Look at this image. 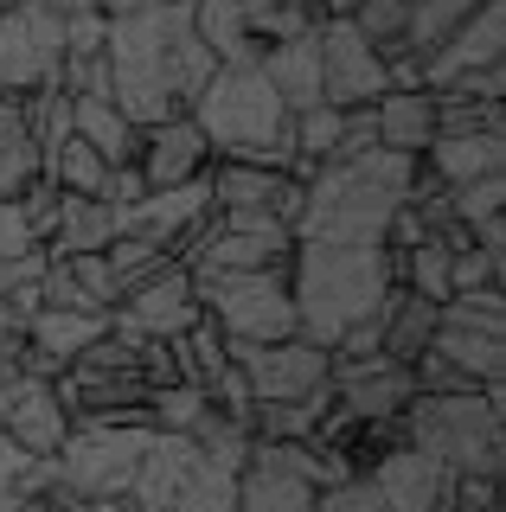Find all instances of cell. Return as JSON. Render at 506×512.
<instances>
[{
	"instance_id": "f546056e",
	"label": "cell",
	"mask_w": 506,
	"mask_h": 512,
	"mask_svg": "<svg viewBox=\"0 0 506 512\" xmlns=\"http://www.w3.org/2000/svg\"><path fill=\"white\" fill-rule=\"evenodd\" d=\"M244 26H250V39H257V52H263V45H282V39L314 32V26H321V13L295 7V0H244Z\"/></svg>"
},
{
	"instance_id": "681fc988",
	"label": "cell",
	"mask_w": 506,
	"mask_h": 512,
	"mask_svg": "<svg viewBox=\"0 0 506 512\" xmlns=\"http://www.w3.org/2000/svg\"><path fill=\"white\" fill-rule=\"evenodd\" d=\"M404 7H417V0H404Z\"/></svg>"
},
{
	"instance_id": "5b68a950",
	"label": "cell",
	"mask_w": 506,
	"mask_h": 512,
	"mask_svg": "<svg viewBox=\"0 0 506 512\" xmlns=\"http://www.w3.org/2000/svg\"><path fill=\"white\" fill-rule=\"evenodd\" d=\"M199 308L225 340L270 346L295 333V301H289V269H244V276H193Z\"/></svg>"
},
{
	"instance_id": "484cf974",
	"label": "cell",
	"mask_w": 506,
	"mask_h": 512,
	"mask_svg": "<svg viewBox=\"0 0 506 512\" xmlns=\"http://www.w3.org/2000/svg\"><path fill=\"white\" fill-rule=\"evenodd\" d=\"M109 333V314H65V308H39L33 320H26V340H33L39 352H52L58 365H71L77 352H84L90 340H103Z\"/></svg>"
},
{
	"instance_id": "44dd1931",
	"label": "cell",
	"mask_w": 506,
	"mask_h": 512,
	"mask_svg": "<svg viewBox=\"0 0 506 512\" xmlns=\"http://www.w3.org/2000/svg\"><path fill=\"white\" fill-rule=\"evenodd\" d=\"M71 135L77 141H90L109 167H129L135 148H141V128L122 116L109 96H71Z\"/></svg>"
},
{
	"instance_id": "1f68e13d",
	"label": "cell",
	"mask_w": 506,
	"mask_h": 512,
	"mask_svg": "<svg viewBox=\"0 0 506 512\" xmlns=\"http://www.w3.org/2000/svg\"><path fill=\"white\" fill-rule=\"evenodd\" d=\"M289 148H295V160H308V167L334 160V148H340V109L334 103L295 109V116H289Z\"/></svg>"
},
{
	"instance_id": "7c38bea8",
	"label": "cell",
	"mask_w": 506,
	"mask_h": 512,
	"mask_svg": "<svg viewBox=\"0 0 506 512\" xmlns=\"http://www.w3.org/2000/svg\"><path fill=\"white\" fill-rule=\"evenodd\" d=\"M135 167H141V180H148V192H154V186L205 180V167H212V141L199 135V122H193V116H167V122L141 128Z\"/></svg>"
},
{
	"instance_id": "7bdbcfd3",
	"label": "cell",
	"mask_w": 506,
	"mask_h": 512,
	"mask_svg": "<svg viewBox=\"0 0 506 512\" xmlns=\"http://www.w3.org/2000/svg\"><path fill=\"white\" fill-rule=\"evenodd\" d=\"M97 199H103V205H116V212H129V205L148 199V180H141V167H135V160H129V167H109V180H103Z\"/></svg>"
},
{
	"instance_id": "2e32d148",
	"label": "cell",
	"mask_w": 506,
	"mask_h": 512,
	"mask_svg": "<svg viewBox=\"0 0 506 512\" xmlns=\"http://www.w3.org/2000/svg\"><path fill=\"white\" fill-rule=\"evenodd\" d=\"M417 160L442 186H468L481 173H506V135H487V128H474V135H436Z\"/></svg>"
},
{
	"instance_id": "ba28073f",
	"label": "cell",
	"mask_w": 506,
	"mask_h": 512,
	"mask_svg": "<svg viewBox=\"0 0 506 512\" xmlns=\"http://www.w3.org/2000/svg\"><path fill=\"white\" fill-rule=\"evenodd\" d=\"M205 308H199V282L186 263H167L161 276L135 282L129 295L109 308V327L116 333H135V340H180Z\"/></svg>"
},
{
	"instance_id": "e0dca14e",
	"label": "cell",
	"mask_w": 506,
	"mask_h": 512,
	"mask_svg": "<svg viewBox=\"0 0 506 512\" xmlns=\"http://www.w3.org/2000/svg\"><path fill=\"white\" fill-rule=\"evenodd\" d=\"M218 58L205 52V39L193 32V13H186V0H167V90L180 109H193V96L212 84Z\"/></svg>"
},
{
	"instance_id": "ab89813d",
	"label": "cell",
	"mask_w": 506,
	"mask_h": 512,
	"mask_svg": "<svg viewBox=\"0 0 506 512\" xmlns=\"http://www.w3.org/2000/svg\"><path fill=\"white\" fill-rule=\"evenodd\" d=\"M449 96H462V103H506V64H481V71H462L442 84Z\"/></svg>"
},
{
	"instance_id": "d590c367",
	"label": "cell",
	"mask_w": 506,
	"mask_h": 512,
	"mask_svg": "<svg viewBox=\"0 0 506 512\" xmlns=\"http://www.w3.org/2000/svg\"><path fill=\"white\" fill-rule=\"evenodd\" d=\"M212 397L199 391V384H167V391H154V429H167V436H186V429L205 416Z\"/></svg>"
},
{
	"instance_id": "d6986e66",
	"label": "cell",
	"mask_w": 506,
	"mask_h": 512,
	"mask_svg": "<svg viewBox=\"0 0 506 512\" xmlns=\"http://www.w3.org/2000/svg\"><path fill=\"white\" fill-rule=\"evenodd\" d=\"M436 340V301L410 295V288H391L385 295V333H378V359L391 365H417Z\"/></svg>"
},
{
	"instance_id": "60d3db41",
	"label": "cell",
	"mask_w": 506,
	"mask_h": 512,
	"mask_svg": "<svg viewBox=\"0 0 506 512\" xmlns=\"http://www.w3.org/2000/svg\"><path fill=\"white\" fill-rule=\"evenodd\" d=\"M33 468V455H26L13 436H0V512H20V480Z\"/></svg>"
},
{
	"instance_id": "ee69618b",
	"label": "cell",
	"mask_w": 506,
	"mask_h": 512,
	"mask_svg": "<svg viewBox=\"0 0 506 512\" xmlns=\"http://www.w3.org/2000/svg\"><path fill=\"white\" fill-rule=\"evenodd\" d=\"M20 250H39V244H33V231H26L20 205L0 199V256H20Z\"/></svg>"
},
{
	"instance_id": "277c9868",
	"label": "cell",
	"mask_w": 506,
	"mask_h": 512,
	"mask_svg": "<svg viewBox=\"0 0 506 512\" xmlns=\"http://www.w3.org/2000/svg\"><path fill=\"white\" fill-rule=\"evenodd\" d=\"M186 116L199 122L212 154H257V148L295 154L289 148V109H282V96L270 90V77L257 64H218L212 84L193 96Z\"/></svg>"
},
{
	"instance_id": "cb8c5ba5",
	"label": "cell",
	"mask_w": 506,
	"mask_h": 512,
	"mask_svg": "<svg viewBox=\"0 0 506 512\" xmlns=\"http://www.w3.org/2000/svg\"><path fill=\"white\" fill-rule=\"evenodd\" d=\"M430 352H442V359L455 365V372H468L474 384H506V333H481V327H442L436 320V340Z\"/></svg>"
},
{
	"instance_id": "5bb4252c",
	"label": "cell",
	"mask_w": 506,
	"mask_h": 512,
	"mask_svg": "<svg viewBox=\"0 0 506 512\" xmlns=\"http://www.w3.org/2000/svg\"><path fill=\"white\" fill-rule=\"evenodd\" d=\"M205 218H212V192H205V180H186V186H154L141 205H129V212H122V231L154 237V244L173 256V244H180L186 231H199Z\"/></svg>"
},
{
	"instance_id": "7a4b0ae2",
	"label": "cell",
	"mask_w": 506,
	"mask_h": 512,
	"mask_svg": "<svg viewBox=\"0 0 506 512\" xmlns=\"http://www.w3.org/2000/svg\"><path fill=\"white\" fill-rule=\"evenodd\" d=\"M391 256L385 244H295L289 256V301L295 333L334 352V340L353 320L385 308L391 295Z\"/></svg>"
},
{
	"instance_id": "8d00e7d4",
	"label": "cell",
	"mask_w": 506,
	"mask_h": 512,
	"mask_svg": "<svg viewBox=\"0 0 506 512\" xmlns=\"http://www.w3.org/2000/svg\"><path fill=\"white\" fill-rule=\"evenodd\" d=\"M314 512H385V500H378V487L366 474H346V480L314 493Z\"/></svg>"
},
{
	"instance_id": "8fae6325",
	"label": "cell",
	"mask_w": 506,
	"mask_h": 512,
	"mask_svg": "<svg viewBox=\"0 0 506 512\" xmlns=\"http://www.w3.org/2000/svg\"><path fill=\"white\" fill-rule=\"evenodd\" d=\"M481 64H506V0H481V7L449 32V45H436V52L423 58V90H442L449 77L481 71Z\"/></svg>"
},
{
	"instance_id": "b9f144b4",
	"label": "cell",
	"mask_w": 506,
	"mask_h": 512,
	"mask_svg": "<svg viewBox=\"0 0 506 512\" xmlns=\"http://www.w3.org/2000/svg\"><path fill=\"white\" fill-rule=\"evenodd\" d=\"M45 263L52 256L45 250H20V256H0V301H13L20 288H33L39 276H45Z\"/></svg>"
},
{
	"instance_id": "d4e9b609",
	"label": "cell",
	"mask_w": 506,
	"mask_h": 512,
	"mask_svg": "<svg viewBox=\"0 0 506 512\" xmlns=\"http://www.w3.org/2000/svg\"><path fill=\"white\" fill-rule=\"evenodd\" d=\"M193 32L205 39V52L218 64H257V39L244 26V0H186Z\"/></svg>"
},
{
	"instance_id": "e575fe53",
	"label": "cell",
	"mask_w": 506,
	"mask_h": 512,
	"mask_svg": "<svg viewBox=\"0 0 506 512\" xmlns=\"http://www.w3.org/2000/svg\"><path fill=\"white\" fill-rule=\"evenodd\" d=\"M167 512H237V474H225V468H212V461H205Z\"/></svg>"
},
{
	"instance_id": "8992f818",
	"label": "cell",
	"mask_w": 506,
	"mask_h": 512,
	"mask_svg": "<svg viewBox=\"0 0 506 512\" xmlns=\"http://www.w3.org/2000/svg\"><path fill=\"white\" fill-rule=\"evenodd\" d=\"M154 429H103V423H77L58 442V487H71L77 500H122L135 487V468L148 455Z\"/></svg>"
},
{
	"instance_id": "9c48e42d",
	"label": "cell",
	"mask_w": 506,
	"mask_h": 512,
	"mask_svg": "<svg viewBox=\"0 0 506 512\" xmlns=\"http://www.w3.org/2000/svg\"><path fill=\"white\" fill-rule=\"evenodd\" d=\"M314 45H321V103H334V109H366V103H378V96L391 90L385 58H378L372 45L359 39L353 20H321Z\"/></svg>"
},
{
	"instance_id": "83f0119b",
	"label": "cell",
	"mask_w": 506,
	"mask_h": 512,
	"mask_svg": "<svg viewBox=\"0 0 506 512\" xmlns=\"http://www.w3.org/2000/svg\"><path fill=\"white\" fill-rule=\"evenodd\" d=\"M45 180H52L58 192H77V199H97L103 180H109V160H103L97 148H90V141L65 135L52 154H45Z\"/></svg>"
},
{
	"instance_id": "3957f363",
	"label": "cell",
	"mask_w": 506,
	"mask_h": 512,
	"mask_svg": "<svg viewBox=\"0 0 506 512\" xmlns=\"http://www.w3.org/2000/svg\"><path fill=\"white\" fill-rule=\"evenodd\" d=\"M404 442L423 448L430 461H442L449 474H494L506 468V384L462 397H410V410L398 416Z\"/></svg>"
},
{
	"instance_id": "ffe728a7",
	"label": "cell",
	"mask_w": 506,
	"mask_h": 512,
	"mask_svg": "<svg viewBox=\"0 0 506 512\" xmlns=\"http://www.w3.org/2000/svg\"><path fill=\"white\" fill-rule=\"evenodd\" d=\"M45 173V154L26 122V96H0V199H20Z\"/></svg>"
},
{
	"instance_id": "f1b7e54d",
	"label": "cell",
	"mask_w": 506,
	"mask_h": 512,
	"mask_svg": "<svg viewBox=\"0 0 506 512\" xmlns=\"http://www.w3.org/2000/svg\"><path fill=\"white\" fill-rule=\"evenodd\" d=\"M481 7V0H417L410 7V26H404V45H410V58H430L436 45H449V32L468 20V13Z\"/></svg>"
},
{
	"instance_id": "f35d334b",
	"label": "cell",
	"mask_w": 506,
	"mask_h": 512,
	"mask_svg": "<svg viewBox=\"0 0 506 512\" xmlns=\"http://www.w3.org/2000/svg\"><path fill=\"white\" fill-rule=\"evenodd\" d=\"M103 39H109V13H103V7H77V13H65V58L103 52Z\"/></svg>"
},
{
	"instance_id": "6da1fadb",
	"label": "cell",
	"mask_w": 506,
	"mask_h": 512,
	"mask_svg": "<svg viewBox=\"0 0 506 512\" xmlns=\"http://www.w3.org/2000/svg\"><path fill=\"white\" fill-rule=\"evenodd\" d=\"M417 160L366 148L353 160H327L314 167L302 192V218H295V244H385V224L404 205Z\"/></svg>"
},
{
	"instance_id": "f6af8a7d",
	"label": "cell",
	"mask_w": 506,
	"mask_h": 512,
	"mask_svg": "<svg viewBox=\"0 0 506 512\" xmlns=\"http://www.w3.org/2000/svg\"><path fill=\"white\" fill-rule=\"evenodd\" d=\"M97 7L109 13V20H135V13H154V7H167V0H97Z\"/></svg>"
},
{
	"instance_id": "30bf717a",
	"label": "cell",
	"mask_w": 506,
	"mask_h": 512,
	"mask_svg": "<svg viewBox=\"0 0 506 512\" xmlns=\"http://www.w3.org/2000/svg\"><path fill=\"white\" fill-rule=\"evenodd\" d=\"M0 436H13L26 455H58V442L71 436L58 384L26 378V372H0Z\"/></svg>"
},
{
	"instance_id": "7402d4cb",
	"label": "cell",
	"mask_w": 506,
	"mask_h": 512,
	"mask_svg": "<svg viewBox=\"0 0 506 512\" xmlns=\"http://www.w3.org/2000/svg\"><path fill=\"white\" fill-rule=\"evenodd\" d=\"M122 231V212L103 199H77V192H65L58 199V231L52 244H45V256H90V250H109V237Z\"/></svg>"
},
{
	"instance_id": "74e56055",
	"label": "cell",
	"mask_w": 506,
	"mask_h": 512,
	"mask_svg": "<svg viewBox=\"0 0 506 512\" xmlns=\"http://www.w3.org/2000/svg\"><path fill=\"white\" fill-rule=\"evenodd\" d=\"M58 263H71V276L84 282V295L97 301V308H116V301H122V282H116V269L103 263V250H90V256H58Z\"/></svg>"
},
{
	"instance_id": "836d02e7",
	"label": "cell",
	"mask_w": 506,
	"mask_h": 512,
	"mask_svg": "<svg viewBox=\"0 0 506 512\" xmlns=\"http://www.w3.org/2000/svg\"><path fill=\"white\" fill-rule=\"evenodd\" d=\"M500 212H506V173H481V180H468V186H449V218H462L468 231L487 224V218H500Z\"/></svg>"
},
{
	"instance_id": "ac0fdd59",
	"label": "cell",
	"mask_w": 506,
	"mask_h": 512,
	"mask_svg": "<svg viewBox=\"0 0 506 512\" xmlns=\"http://www.w3.org/2000/svg\"><path fill=\"white\" fill-rule=\"evenodd\" d=\"M372 116H378V148H391V154L417 160L436 141V96L430 90H385L372 103Z\"/></svg>"
},
{
	"instance_id": "4316f807",
	"label": "cell",
	"mask_w": 506,
	"mask_h": 512,
	"mask_svg": "<svg viewBox=\"0 0 506 512\" xmlns=\"http://www.w3.org/2000/svg\"><path fill=\"white\" fill-rule=\"evenodd\" d=\"M167 346H173V365H180V384H199V391H212V378L231 365V340L205 314L180 333V340H167Z\"/></svg>"
},
{
	"instance_id": "c3c4849f",
	"label": "cell",
	"mask_w": 506,
	"mask_h": 512,
	"mask_svg": "<svg viewBox=\"0 0 506 512\" xmlns=\"http://www.w3.org/2000/svg\"><path fill=\"white\" fill-rule=\"evenodd\" d=\"M13 7H20V0H0V13H13Z\"/></svg>"
},
{
	"instance_id": "4fadbf2b",
	"label": "cell",
	"mask_w": 506,
	"mask_h": 512,
	"mask_svg": "<svg viewBox=\"0 0 506 512\" xmlns=\"http://www.w3.org/2000/svg\"><path fill=\"white\" fill-rule=\"evenodd\" d=\"M366 480L378 487L385 512H442V493H449V468L430 461L423 448H410V442L385 448L366 468Z\"/></svg>"
},
{
	"instance_id": "4dcf8cb0",
	"label": "cell",
	"mask_w": 506,
	"mask_h": 512,
	"mask_svg": "<svg viewBox=\"0 0 506 512\" xmlns=\"http://www.w3.org/2000/svg\"><path fill=\"white\" fill-rule=\"evenodd\" d=\"M353 26H359V39H366L385 64L410 52V45H404L410 7H404V0H359V7H353Z\"/></svg>"
},
{
	"instance_id": "bcb514c9",
	"label": "cell",
	"mask_w": 506,
	"mask_h": 512,
	"mask_svg": "<svg viewBox=\"0 0 506 512\" xmlns=\"http://www.w3.org/2000/svg\"><path fill=\"white\" fill-rule=\"evenodd\" d=\"M77 512H129V500H84Z\"/></svg>"
},
{
	"instance_id": "52a82bcc",
	"label": "cell",
	"mask_w": 506,
	"mask_h": 512,
	"mask_svg": "<svg viewBox=\"0 0 506 512\" xmlns=\"http://www.w3.org/2000/svg\"><path fill=\"white\" fill-rule=\"evenodd\" d=\"M231 365L250 378V397L257 404H289V397H314L327 391V372H334V352L289 333V340H270V346H250V340H231Z\"/></svg>"
},
{
	"instance_id": "603a6c76",
	"label": "cell",
	"mask_w": 506,
	"mask_h": 512,
	"mask_svg": "<svg viewBox=\"0 0 506 512\" xmlns=\"http://www.w3.org/2000/svg\"><path fill=\"white\" fill-rule=\"evenodd\" d=\"M237 512H314V487L302 474L250 455L244 474H237Z\"/></svg>"
},
{
	"instance_id": "7dc6e473",
	"label": "cell",
	"mask_w": 506,
	"mask_h": 512,
	"mask_svg": "<svg viewBox=\"0 0 506 512\" xmlns=\"http://www.w3.org/2000/svg\"><path fill=\"white\" fill-rule=\"evenodd\" d=\"M39 7H58V13H77V7H90V0H39Z\"/></svg>"
},
{
	"instance_id": "9a60e30c",
	"label": "cell",
	"mask_w": 506,
	"mask_h": 512,
	"mask_svg": "<svg viewBox=\"0 0 506 512\" xmlns=\"http://www.w3.org/2000/svg\"><path fill=\"white\" fill-rule=\"evenodd\" d=\"M321 32V26H314ZM314 32L302 39H282V45H263L257 52V71L270 77V90L282 96V109H314L321 103V45H314Z\"/></svg>"
},
{
	"instance_id": "f907efd6",
	"label": "cell",
	"mask_w": 506,
	"mask_h": 512,
	"mask_svg": "<svg viewBox=\"0 0 506 512\" xmlns=\"http://www.w3.org/2000/svg\"><path fill=\"white\" fill-rule=\"evenodd\" d=\"M90 7H97V0H90Z\"/></svg>"
},
{
	"instance_id": "d6a6232c",
	"label": "cell",
	"mask_w": 506,
	"mask_h": 512,
	"mask_svg": "<svg viewBox=\"0 0 506 512\" xmlns=\"http://www.w3.org/2000/svg\"><path fill=\"white\" fill-rule=\"evenodd\" d=\"M442 327H481V333H506V288H468V295H449L436 308Z\"/></svg>"
}]
</instances>
